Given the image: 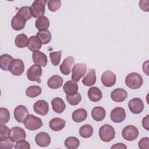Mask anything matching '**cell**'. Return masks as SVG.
<instances>
[{"instance_id":"cell-3","label":"cell","mask_w":149,"mask_h":149,"mask_svg":"<svg viewBox=\"0 0 149 149\" xmlns=\"http://www.w3.org/2000/svg\"><path fill=\"white\" fill-rule=\"evenodd\" d=\"M47 0H36L31 5L30 11L31 16L35 18H39L45 14V7Z\"/></svg>"},{"instance_id":"cell-38","label":"cell","mask_w":149,"mask_h":149,"mask_svg":"<svg viewBox=\"0 0 149 149\" xmlns=\"http://www.w3.org/2000/svg\"><path fill=\"white\" fill-rule=\"evenodd\" d=\"M0 123L1 124H6L10 119V112L9 110L5 108L1 107L0 108Z\"/></svg>"},{"instance_id":"cell-36","label":"cell","mask_w":149,"mask_h":149,"mask_svg":"<svg viewBox=\"0 0 149 149\" xmlns=\"http://www.w3.org/2000/svg\"><path fill=\"white\" fill-rule=\"evenodd\" d=\"M66 98L67 101L70 105L74 106V105H78L80 102L81 100V96L80 94L77 93L76 94L72 95H66Z\"/></svg>"},{"instance_id":"cell-35","label":"cell","mask_w":149,"mask_h":149,"mask_svg":"<svg viewBox=\"0 0 149 149\" xmlns=\"http://www.w3.org/2000/svg\"><path fill=\"white\" fill-rule=\"evenodd\" d=\"M79 145V140L76 137H69L65 141V146L68 149H76Z\"/></svg>"},{"instance_id":"cell-8","label":"cell","mask_w":149,"mask_h":149,"mask_svg":"<svg viewBox=\"0 0 149 149\" xmlns=\"http://www.w3.org/2000/svg\"><path fill=\"white\" fill-rule=\"evenodd\" d=\"M42 70L40 66L36 64L31 65L27 70L26 74L28 79L32 81H38L42 75Z\"/></svg>"},{"instance_id":"cell-29","label":"cell","mask_w":149,"mask_h":149,"mask_svg":"<svg viewBox=\"0 0 149 149\" xmlns=\"http://www.w3.org/2000/svg\"><path fill=\"white\" fill-rule=\"evenodd\" d=\"M35 26L39 31L48 30L49 26V21L48 18L44 16L38 18L36 20Z\"/></svg>"},{"instance_id":"cell-34","label":"cell","mask_w":149,"mask_h":149,"mask_svg":"<svg viewBox=\"0 0 149 149\" xmlns=\"http://www.w3.org/2000/svg\"><path fill=\"white\" fill-rule=\"evenodd\" d=\"M41 93V88L38 86H31L26 90V94L30 98H34L40 95Z\"/></svg>"},{"instance_id":"cell-41","label":"cell","mask_w":149,"mask_h":149,"mask_svg":"<svg viewBox=\"0 0 149 149\" xmlns=\"http://www.w3.org/2000/svg\"><path fill=\"white\" fill-rule=\"evenodd\" d=\"M48 9L51 12L58 10L61 6V1L59 0H50L48 1Z\"/></svg>"},{"instance_id":"cell-21","label":"cell","mask_w":149,"mask_h":149,"mask_svg":"<svg viewBox=\"0 0 149 149\" xmlns=\"http://www.w3.org/2000/svg\"><path fill=\"white\" fill-rule=\"evenodd\" d=\"M41 47L42 43L37 36H33L29 38L27 47L30 51L32 52L38 51L41 49Z\"/></svg>"},{"instance_id":"cell-24","label":"cell","mask_w":149,"mask_h":149,"mask_svg":"<svg viewBox=\"0 0 149 149\" xmlns=\"http://www.w3.org/2000/svg\"><path fill=\"white\" fill-rule=\"evenodd\" d=\"M87 95L90 101L93 102H98L101 100L102 93L97 87H92L89 88Z\"/></svg>"},{"instance_id":"cell-14","label":"cell","mask_w":149,"mask_h":149,"mask_svg":"<svg viewBox=\"0 0 149 149\" xmlns=\"http://www.w3.org/2000/svg\"><path fill=\"white\" fill-rule=\"evenodd\" d=\"M34 111L41 116L46 115L49 111V105L48 102L43 100H38L33 105Z\"/></svg>"},{"instance_id":"cell-23","label":"cell","mask_w":149,"mask_h":149,"mask_svg":"<svg viewBox=\"0 0 149 149\" xmlns=\"http://www.w3.org/2000/svg\"><path fill=\"white\" fill-rule=\"evenodd\" d=\"M66 121L62 118H54L50 120L49 127L53 131L58 132L63 129L65 126Z\"/></svg>"},{"instance_id":"cell-43","label":"cell","mask_w":149,"mask_h":149,"mask_svg":"<svg viewBox=\"0 0 149 149\" xmlns=\"http://www.w3.org/2000/svg\"><path fill=\"white\" fill-rule=\"evenodd\" d=\"M15 149H30V146L28 141L23 140L17 141L15 146Z\"/></svg>"},{"instance_id":"cell-6","label":"cell","mask_w":149,"mask_h":149,"mask_svg":"<svg viewBox=\"0 0 149 149\" xmlns=\"http://www.w3.org/2000/svg\"><path fill=\"white\" fill-rule=\"evenodd\" d=\"M24 70V65L20 59H13L11 62L9 71L14 76L21 75Z\"/></svg>"},{"instance_id":"cell-10","label":"cell","mask_w":149,"mask_h":149,"mask_svg":"<svg viewBox=\"0 0 149 149\" xmlns=\"http://www.w3.org/2000/svg\"><path fill=\"white\" fill-rule=\"evenodd\" d=\"M128 107L130 112L133 113L139 114L143 111L144 105L141 99L134 98L129 101Z\"/></svg>"},{"instance_id":"cell-44","label":"cell","mask_w":149,"mask_h":149,"mask_svg":"<svg viewBox=\"0 0 149 149\" xmlns=\"http://www.w3.org/2000/svg\"><path fill=\"white\" fill-rule=\"evenodd\" d=\"M138 146L141 149H148L149 148V138L143 137L138 143Z\"/></svg>"},{"instance_id":"cell-11","label":"cell","mask_w":149,"mask_h":149,"mask_svg":"<svg viewBox=\"0 0 149 149\" xmlns=\"http://www.w3.org/2000/svg\"><path fill=\"white\" fill-rule=\"evenodd\" d=\"M110 118L114 123H120L126 118L125 110L122 107H116L113 109L110 114Z\"/></svg>"},{"instance_id":"cell-1","label":"cell","mask_w":149,"mask_h":149,"mask_svg":"<svg viewBox=\"0 0 149 149\" xmlns=\"http://www.w3.org/2000/svg\"><path fill=\"white\" fill-rule=\"evenodd\" d=\"M143 79L141 76L136 72L128 74L125 78L126 85L131 89H138L143 85Z\"/></svg>"},{"instance_id":"cell-27","label":"cell","mask_w":149,"mask_h":149,"mask_svg":"<svg viewBox=\"0 0 149 149\" xmlns=\"http://www.w3.org/2000/svg\"><path fill=\"white\" fill-rule=\"evenodd\" d=\"M105 115V110L102 107H95L91 111L92 118L97 122H100L104 120Z\"/></svg>"},{"instance_id":"cell-32","label":"cell","mask_w":149,"mask_h":149,"mask_svg":"<svg viewBox=\"0 0 149 149\" xmlns=\"http://www.w3.org/2000/svg\"><path fill=\"white\" fill-rule=\"evenodd\" d=\"M36 36L40 40L42 44H48L51 40V33L48 30L44 31H38Z\"/></svg>"},{"instance_id":"cell-37","label":"cell","mask_w":149,"mask_h":149,"mask_svg":"<svg viewBox=\"0 0 149 149\" xmlns=\"http://www.w3.org/2000/svg\"><path fill=\"white\" fill-rule=\"evenodd\" d=\"M61 55H62L61 51L52 52L49 53L51 62L54 66H56L59 64L60 61L61 59Z\"/></svg>"},{"instance_id":"cell-2","label":"cell","mask_w":149,"mask_h":149,"mask_svg":"<svg viewBox=\"0 0 149 149\" xmlns=\"http://www.w3.org/2000/svg\"><path fill=\"white\" fill-rule=\"evenodd\" d=\"M99 136L101 140L104 142L112 141L115 136L114 128L109 124H105L99 129Z\"/></svg>"},{"instance_id":"cell-20","label":"cell","mask_w":149,"mask_h":149,"mask_svg":"<svg viewBox=\"0 0 149 149\" xmlns=\"http://www.w3.org/2000/svg\"><path fill=\"white\" fill-rule=\"evenodd\" d=\"M78 84L73 80L67 81L63 86V90L65 93L68 95H72L76 94L78 91Z\"/></svg>"},{"instance_id":"cell-9","label":"cell","mask_w":149,"mask_h":149,"mask_svg":"<svg viewBox=\"0 0 149 149\" xmlns=\"http://www.w3.org/2000/svg\"><path fill=\"white\" fill-rule=\"evenodd\" d=\"M26 137V133L24 130L19 126H15L10 129L9 138L14 142L17 143L20 140H25Z\"/></svg>"},{"instance_id":"cell-42","label":"cell","mask_w":149,"mask_h":149,"mask_svg":"<svg viewBox=\"0 0 149 149\" xmlns=\"http://www.w3.org/2000/svg\"><path fill=\"white\" fill-rule=\"evenodd\" d=\"M13 143L10 139L0 140V146L2 149H10L13 147Z\"/></svg>"},{"instance_id":"cell-28","label":"cell","mask_w":149,"mask_h":149,"mask_svg":"<svg viewBox=\"0 0 149 149\" xmlns=\"http://www.w3.org/2000/svg\"><path fill=\"white\" fill-rule=\"evenodd\" d=\"M87 116V111L84 108H79L74 111L72 115L73 121L79 123L86 120Z\"/></svg>"},{"instance_id":"cell-31","label":"cell","mask_w":149,"mask_h":149,"mask_svg":"<svg viewBox=\"0 0 149 149\" xmlns=\"http://www.w3.org/2000/svg\"><path fill=\"white\" fill-rule=\"evenodd\" d=\"M79 132L81 137L89 138L93 134V127L90 125L86 124L80 127Z\"/></svg>"},{"instance_id":"cell-5","label":"cell","mask_w":149,"mask_h":149,"mask_svg":"<svg viewBox=\"0 0 149 149\" xmlns=\"http://www.w3.org/2000/svg\"><path fill=\"white\" fill-rule=\"evenodd\" d=\"M122 136L125 140L132 141L137 138L139 136V130L134 126L127 125L123 129Z\"/></svg>"},{"instance_id":"cell-4","label":"cell","mask_w":149,"mask_h":149,"mask_svg":"<svg viewBox=\"0 0 149 149\" xmlns=\"http://www.w3.org/2000/svg\"><path fill=\"white\" fill-rule=\"evenodd\" d=\"M25 127L29 130H36L43 125L41 119L32 114L29 115L23 122Z\"/></svg>"},{"instance_id":"cell-7","label":"cell","mask_w":149,"mask_h":149,"mask_svg":"<svg viewBox=\"0 0 149 149\" xmlns=\"http://www.w3.org/2000/svg\"><path fill=\"white\" fill-rule=\"evenodd\" d=\"M87 66L85 63H79L75 64L72 68V80L77 82L85 74Z\"/></svg>"},{"instance_id":"cell-13","label":"cell","mask_w":149,"mask_h":149,"mask_svg":"<svg viewBox=\"0 0 149 149\" xmlns=\"http://www.w3.org/2000/svg\"><path fill=\"white\" fill-rule=\"evenodd\" d=\"M13 115L17 122L22 123L29 115V111L25 106L23 105H19L17 106L14 109Z\"/></svg>"},{"instance_id":"cell-19","label":"cell","mask_w":149,"mask_h":149,"mask_svg":"<svg viewBox=\"0 0 149 149\" xmlns=\"http://www.w3.org/2000/svg\"><path fill=\"white\" fill-rule=\"evenodd\" d=\"M32 58L34 63L40 66H46L48 60L46 55L40 51H36L33 53Z\"/></svg>"},{"instance_id":"cell-26","label":"cell","mask_w":149,"mask_h":149,"mask_svg":"<svg viewBox=\"0 0 149 149\" xmlns=\"http://www.w3.org/2000/svg\"><path fill=\"white\" fill-rule=\"evenodd\" d=\"M63 80L58 75H54L49 77L47 81L48 86L51 89H58L63 84Z\"/></svg>"},{"instance_id":"cell-15","label":"cell","mask_w":149,"mask_h":149,"mask_svg":"<svg viewBox=\"0 0 149 149\" xmlns=\"http://www.w3.org/2000/svg\"><path fill=\"white\" fill-rule=\"evenodd\" d=\"M74 63V59L73 56H68L65 58L62 64L59 66L61 72L64 75H69L72 70Z\"/></svg>"},{"instance_id":"cell-12","label":"cell","mask_w":149,"mask_h":149,"mask_svg":"<svg viewBox=\"0 0 149 149\" xmlns=\"http://www.w3.org/2000/svg\"><path fill=\"white\" fill-rule=\"evenodd\" d=\"M101 80L104 86L107 87H112L114 86L116 83V75L113 72L110 70H106L102 73Z\"/></svg>"},{"instance_id":"cell-17","label":"cell","mask_w":149,"mask_h":149,"mask_svg":"<svg viewBox=\"0 0 149 149\" xmlns=\"http://www.w3.org/2000/svg\"><path fill=\"white\" fill-rule=\"evenodd\" d=\"M26 22V19L22 16L16 13L11 20V26L13 30L19 31L24 28Z\"/></svg>"},{"instance_id":"cell-33","label":"cell","mask_w":149,"mask_h":149,"mask_svg":"<svg viewBox=\"0 0 149 149\" xmlns=\"http://www.w3.org/2000/svg\"><path fill=\"white\" fill-rule=\"evenodd\" d=\"M27 36L24 34L22 33L17 35L15 40V44L17 48H23L27 46L28 43Z\"/></svg>"},{"instance_id":"cell-46","label":"cell","mask_w":149,"mask_h":149,"mask_svg":"<svg viewBox=\"0 0 149 149\" xmlns=\"http://www.w3.org/2000/svg\"><path fill=\"white\" fill-rule=\"evenodd\" d=\"M127 146L123 143H116L111 147V148H126Z\"/></svg>"},{"instance_id":"cell-18","label":"cell","mask_w":149,"mask_h":149,"mask_svg":"<svg viewBox=\"0 0 149 149\" xmlns=\"http://www.w3.org/2000/svg\"><path fill=\"white\" fill-rule=\"evenodd\" d=\"M127 91L121 88H116L111 93V99L116 102H121L124 101L127 98Z\"/></svg>"},{"instance_id":"cell-39","label":"cell","mask_w":149,"mask_h":149,"mask_svg":"<svg viewBox=\"0 0 149 149\" xmlns=\"http://www.w3.org/2000/svg\"><path fill=\"white\" fill-rule=\"evenodd\" d=\"M17 14L22 16L26 19V21L30 20L32 17L30 11V8L29 6L21 7L17 12Z\"/></svg>"},{"instance_id":"cell-40","label":"cell","mask_w":149,"mask_h":149,"mask_svg":"<svg viewBox=\"0 0 149 149\" xmlns=\"http://www.w3.org/2000/svg\"><path fill=\"white\" fill-rule=\"evenodd\" d=\"M10 130L4 124H1L0 126V140L9 139Z\"/></svg>"},{"instance_id":"cell-16","label":"cell","mask_w":149,"mask_h":149,"mask_svg":"<svg viewBox=\"0 0 149 149\" xmlns=\"http://www.w3.org/2000/svg\"><path fill=\"white\" fill-rule=\"evenodd\" d=\"M35 142L38 146L45 147L50 144L51 138L48 133L42 132L36 136Z\"/></svg>"},{"instance_id":"cell-30","label":"cell","mask_w":149,"mask_h":149,"mask_svg":"<svg viewBox=\"0 0 149 149\" xmlns=\"http://www.w3.org/2000/svg\"><path fill=\"white\" fill-rule=\"evenodd\" d=\"M13 57L7 54H3L0 58V67L1 68L5 71L9 70V68L11 62L13 60Z\"/></svg>"},{"instance_id":"cell-45","label":"cell","mask_w":149,"mask_h":149,"mask_svg":"<svg viewBox=\"0 0 149 149\" xmlns=\"http://www.w3.org/2000/svg\"><path fill=\"white\" fill-rule=\"evenodd\" d=\"M143 127L147 130H149V115H147L142 120Z\"/></svg>"},{"instance_id":"cell-22","label":"cell","mask_w":149,"mask_h":149,"mask_svg":"<svg viewBox=\"0 0 149 149\" xmlns=\"http://www.w3.org/2000/svg\"><path fill=\"white\" fill-rule=\"evenodd\" d=\"M96 82L95 70L94 69H90L82 79L83 84L86 86H91Z\"/></svg>"},{"instance_id":"cell-25","label":"cell","mask_w":149,"mask_h":149,"mask_svg":"<svg viewBox=\"0 0 149 149\" xmlns=\"http://www.w3.org/2000/svg\"><path fill=\"white\" fill-rule=\"evenodd\" d=\"M52 109L58 113H61L66 108V105L63 100L59 97L54 98L51 101Z\"/></svg>"}]
</instances>
